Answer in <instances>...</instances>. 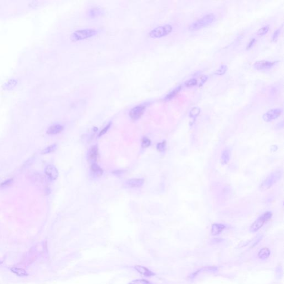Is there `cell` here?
Instances as JSON below:
<instances>
[{"instance_id":"cell-1","label":"cell","mask_w":284,"mask_h":284,"mask_svg":"<svg viewBox=\"0 0 284 284\" xmlns=\"http://www.w3.org/2000/svg\"><path fill=\"white\" fill-rule=\"evenodd\" d=\"M215 20V16L213 13L205 15L197 21L193 23L189 26L190 31H197L212 24Z\"/></svg>"},{"instance_id":"cell-2","label":"cell","mask_w":284,"mask_h":284,"mask_svg":"<svg viewBox=\"0 0 284 284\" xmlns=\"http://www.w3.org/2000/svg\"><path fill=\"white\" fill-rule=\"evenodd\" d=\"M282 177V173L280 170H277L270 174L262 182L260 185V190L265 191L269 189L270 187L278 182Z\"/></svg>"},{"instance_id":"cell-3","label":"cell","mask_w":284,"mask_h":284,"mask_svg":"<svg viewBox=\"0 0 284 284\" xmlns=\"http://www.w3.org/2000/svg\"><path fill=\"white\" fill-rule=\"evenodd\" d=\"M97 34V31L94 29L78 30L71 35V40L73 42L87 39Z\"/></svg>"},{"instance_id":"cell-4","label":"cell","mask_w":284,"mask_h":284,"mask_svg":"<svg viewBox=\"0 0 284 284\" xmlns=\"http://www.w3.org/2000/svg\"><path fill=\"white\" fill-rule=\"evenodd\" d=\"M272 216V213L267 212L262 214L255 221L250 227V232L252 233L257 232L264 225L265 223L269 221Z\"/></svg>"},{"instance_id":"cell-5","label":"cell","mask_w":284,"mask_h":284,"mask_svg":"<svg viewBox=\"0 0 284 284\" xmlns=\"http://www.w3.org/2000/svg\"><path fill=\"white\" fill-rule=\"evenodd\" d=\"M172 30L173 27L171 25H165L159 26L150 31V37L154 38L163 37L172 32Z\"/></svg>"},{"instance_id":"cell-6","label":"cell","mask_w":284,"mask_h":284,"mask_svg":"<svg viewBox=\"0 0 284 284\" xmlns=\"http://www.w3.org/2000/svg\"><path fill=\"white\" fill-rule=\"evenodd\" d=\"M282 112V108H275L270 110L265 113L262 116L263 120L267 122H269L279 117Z\"/></svg>"},{"instance_id":"cell-7","label":"cell","mask_w":284,"mask_h":284,"mask_svg":"<svg viewBox=\"0 0 284 284\" xmlns=\"http://www.w3.org/2000/svg\"><path fill=\"white\" fill-rule=\"evenodd\" d=\"M145 106L144 105H138L133 108L129 113L130 118L133 120H137L141 117L144 112Z\"/></svg>"},{"instance_id":"cell-8","label":"cell","mask_w":284,"mask_h":284,"mask_svg":"<svg viewBox=\"0 0 284 284\" xmlns=\"http://www.w3.org/2000/svg\"><path fill=\"white\" fill-rule=\"evenodd\" d=\"M276 62H272L269 61H260L255 63L254 64V67L257 70H269L272 67Z\"/></svg>"},{"instance_id":"cell-9","label":"cell","mask_w":284,"mask_h":284,"mask_svg":"<svg viewBox=\"0 0 284 284\" xmlns=\"http://www.w3.org/2000/svg\"><path fill=\"white\" fill-rule=\"evenodd\" d=\"M45 173L50 179H56L58 176V172L56 167L53 165H49L45 169Z\"/></svg>"},{"instance_id":"cell-10","label":"cell","mask_w":284,"mask_h":284,"mask_svg":"<svg viewBox=\"0 0 284 284\" xmlns=\"http://www.w3.org/2000/svg\"><path fill=\"white\" fill-rule=\"evenodd\" d=\"M135 268L140 274L144 275L145 277H152L154 275V274L146 267H143L142 265H135Z\"/></svg>"},{"instance_id":"cell-11","label":"cell","mask_w":284,"mask_h":284,"mask_svg":"<svg viewBox=\"0 0 284 284\" xmlns=\"http://www.w3.org/2000/svg\"><path fill=\"white\" fill-rule=\"evenodd\" d=\"M144 180L143 179H131L126 182V184L130 188H140L144 184Z\"/></svg>"},{"instance_id":"cell-12","label":"cell","mask_w":284,"mask_h":284,"mask_svg":"<svg viewBox=\"0 0 284 284\" xmlns=\"http://www.w3.org/2000/svg\"><path fill=\"white\" fill-rule=\"evenodd\" d=\"M225 228L226 227L224 224L214 223L212 225V228H211L212 234L214 236L219 234L225 229Z\"/></svg>"},{"instance_id":"cell-13","label":"cell","mask_w":284,"mask_h":284,"mask_svg":"<svg viewBox=\"0 0 284 284\" xmlns=\"http://www.w3.org/2000/svg\"><path fill=\"white\" fill-rule=\"evenodd\" d=\"M98 155V148L97 145H94L91 148L89 153H88V158L91 162H92V163L96 160Z\"/></svg>"},{"instance_id":"cell-14","label":"cell","mask_w":284,"mask_h":284,"mask_svg":"<svg viewBox=\"0 0 284 284\" xmlns=\"http://www.w3.org/2000/svg\"><path fill=\"white\" fill-rule=\"evenodd\" d=\"M63 130V127L61 125H54L51 126L47 131L48 135H57L61 132Z\"/></svg>"},{"instance_id":"cell-15","label":"cell","mask_w":284,"mask_h":284,"mask_svg":"<svg viewBox=\"0 0 284 284\" xmlns=\"http://www.w3.org/2000/svg\"><path fill=\"white\" fill-rule=\"evenodd\" d=\"M230 158V151L229 149H225L222 153L221 155V162L223 164H226Z\"/></svg>"},{"instance_id":"cell-16","label":"cell","mask_w":284,"mask_h":284,"mask_svg":"<svg viewBox=\"0 0 284 284\" xmlns=\"http://www.w3.org/2000/svg\"><path fill=\"white\" fill-rule=\"evenodd\" d=\"M102 13V11L98 7H92L90 8L88 11V15L90 17H97Z\"/></svg>"},{"instance_id":"cell-17","label":"cell","mask_w":284,"mask_h":284,"mask_svg":"<svg viewBox=\"0 0 284 284\" xmlns=\"http://www.w3.org/2000/svg\"><path fill=\"white\" fill-rule=\"evenodd\" d=\"M270 255V251L267 247H264L260 249L258 252V257L260 259L265 260L267 259Z\"/></svg>"},{"instance_id":"cell-18","label":"cell","mask_w":284,"mask_h":284,"mask_svg":"<svg viewBox=\"0 0 284 284\" xmlns=\"http://www.w3.org/2000/svg\"><path fill=\"white\" fill-rule=\"evenodd\" d=\"M181 88H182L181 86H179L178 87L175 88L174 90H173L172 92H170L169 94L167 95V96L164 98L165 100H169L175 97L178 94V93L181 90Z\"/></svg>"},{"instance_id":"cell-19","label":"cell","mask_w":284,"mask_h":284,"mask_svg":"<svg viewBox=\"0 0 284 284\" xmlns=\"http://www.w3.org/2000/svg\"><path fill=\"white\" fill-rule=\"evenodd\" d=\"M91 170L95 174L98 176H100L103 174V170L101 168L95 163H93L91 165Z\"/></svg>"},{"instance_id":"cell-20","label":"cell","mask_w":284,"mask_h":284,"mask_svg":"<svg viewBox=\"0 0 284 284\" xmlns=\"http://www.w3.org/2000/svg\"><path fill=\"white\" fill-rule=\"evenodd\" d=\"M11 271L15 273V274L17 275L18 276L20 277H25L27 276V272L25 271V270L21 269V268H17V267H12L11 269Z\"/></svg>"},{"instance_id":"cell-21","label":"cell","mask_w":284,"mask_h":284,"mask_svg":"<svg viewBox=\"0 0 284 284\" xmlns=\"http://www.w3.org/2000/svg\"><path fill=\"white\" fill-rule=\"evenodd\" d=\"M200 113V109L199 107H194L192 108L190 112V117L192 118H197Z\"/></svg>"},{"instance_id":"cell-22","label":"cell","mask_w":284,"mask_h":284,"mask_svg":"<svg viewBox=\"0 0 284 284\" xmlns=\"http://www.w3.org/2000/svg\"><path fill=\"white\" fill-rule=\"evenodd\" d=\"M198 84V80L196 78H191L184 83L185 86L187 87H192Z\"/></svg>"},{"instance_id":"cell-23","label":"cell","mask_w":284,"mask_h":284,"mask_svg":"<svg viewBox=\"0 0 284 284\" xmlns=\"http://www.w3.org/2000/svg\"><path fill=\"white\" fill-rule=\"evenodd\" d=\"M270 26L269 25H267V26H265L261 28H260L259 30H258L257 32V35L259 36H264V35L267 34V32L269 31V30Z\"/></svg>"},{"instance_id":"cell-24","label":"cell","mask_w":284,"mask_h":284,"mask_svg":"<svg viewBox=\"0 0 284 284\" xmlns=\"http://www.w3.org/2000/svg\"><path fill=\"white\" fill-rule=\"evenodd\" d=\"M228 68L227 66L225 65H222L217 70L214 72L215 75H219V76H222V75H224L225 73L227 72Z\"/></svg>"},{"instance_id":"cell-25","label":"cell","mask_w":284,"mask_h":284,"mask_svg":"<svg viewBox=\"0 0 284 284\" xmlns=\"http://www.w3.org/2000/svg\"><path fill=\"white\" fill-rule=\"evenodd\" d=\"M151 144V141L147 137L143 138L142 140V145L143 148H147V147L150 146Z\"/></svg>"},{"instance_id":"cell-26","label":"cell","mask_w":284,"mask_h":284,"mask_svg":"<svg viewBox=\"0 0 284 284\" xmlns=\"http://www.w3.org/2000/svg\"><path fill=\"white\" fill-rule=\"evenodd\" d=\"M56 148H57V144H56L52 145H51L50 147H47V148H46V149L43 151L42 153L43 154H46V153H51V152L54 151V150L56 149Z\"/></svg>"},{"instance_id":"cell-27","label":"cell","mask_w":284,"mask_h":284,"mask_svg":"<svg viewBox=\"0 0 284 284\" xmlns=\"http://www.w3.org/2000/svg\"><path fill=\"white\" fill-rule=\"evenodd\" d=\"M130 284H152L149 281L145 279H137L133 280Z\"/></svg>"},{"instance_id":"cell-28","label":"cell","mask_w":284,"mask_h":284,"mask_svg":"<svg viewBox=\"0 0 284 284\" xmlns=\"http://www.w3.org/2000/svg\"><path fill=\"white\" fill-rule=\"evenodd\" d=\"M165 148H166V142L165 141L158 143L157 145V150L159 152L164 151L165 149Z\"/></svg>"},{"instance_id":"cell-29","label":"cell","mask_w":284,"mask_h":284,"mask_svg":"<svg viewBox=\"0 0 284 284\" xmlns=\"http://www.w3.org/2000/svg\"><path fill=\"white\" fill-rule=\"evenodd\" d=\"M280 31H281L280 28H279V29H277V30L275 31L274 34L272 35V40L274 41H277V39L279 37V36L280 33Z\"/></svg>"},{"instance_id":"cell-30","label":"cell","mask_w":284,"mask_h":284,"mask_svg":"<svg viewBox=\"0 0 284 284\" xmlns=\"http://www.w3.org/2000/svg\"><path fill=\"white\" fill-rule=\"evenodd\" d=\"M110 125H111V124L110 123V124H108L105 128H103V129L100 131V134L98 135V136H99V137H101L102 135H105V133L107 132L108 129L110 128Z\"/></svg>"},{"instance_id":"cell-31","label":"cell","mask_w":284,"mask_h":284,"mask_svg":"<svg viewBox=\"0 0 284 284\" xmlns=\"http://www.w3.org/2000/svg\"><path fill=\"white\" fill-rule=\"evenodd\" d=\"M255 42H256L255 38H252V39H251L249 41V42L248 43L247 45V50H249L250 48H252V47L254 46V45Z\"/></svg>"},{"instance_id":"cell-32","label":"cell","mask_w":284,"mask_h":284,"mask_svg":"<svg viewBox=\"0 0 284 284\" xmlns=\"http://www.w3.org/2000/svg\"><path fill=\"white\" fill-rule=\"evenodd\" d=\"M12 181V179H8L7 180H6V181H5V182L2 183L1 184V186L2 187H7V186H8V185H10L11 184Z\"/></svg>"},{"instance_id":"cell-33","label":"cell","mask_w":284,"mask_h":284,"mask_svg":"<svg viewBox=\"0 0 284 284\" xmlns=\"http://www.w3.org/2000/svg\"><path fill=\"white\" fill-rule=\"evenodd\" d=\"M208 76H204L202 77V78H201V80H200V82L199 83V87L200 86H202V85H203V84L207 80H208Z\"/></svg>"}]
</instances>
